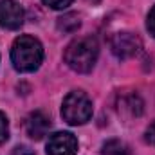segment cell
<instances>
[{"label":"cell","instance_id":"obj_1","mask_svg":"<svg viewBox=\"0 0 155 155\" xmlns=\"http://www.w3.org/2000/svg\"><path fill=\"white\" fill-rule=\"evenodd\" d=\"M99 47L97 41L90 36H83L71 41L65 49V63L76 72H90L97 61Z\"/></svg>","mask_w":155,"mask_h":155},{"label":"cell","instance_id":"obj_2","mask_svg":"<svg viewBox=\"0 0 155 155\" xmlns=\"http://www.w3.org/2000/svg\"><path fill=\"white\" fill-rule=\"evenodd\" d=\"M43 60V47L35 36H18L11 49L13 67L20 72H33Z\"/></svg>","mask_w":155,"mask_h":155},{"label":"cell","instance_id":"obj_3","mask_svg":"<svg viewBox=\"0 0 155 155\" xmlns=\"http://www.w3.org/2000/svg\"><path fill=\"white\" fill-rule=\"evenodd\" d=\"M61 116L69 124H85L92 117V101H90V97L81 90L71 92L63 99Z\"/></svg>","mask_w":155,"mask_h":155},{"label":"cell","instance_id":"obj_4","mask_svg":"<svg viewBox=\"0 0 155 155\" xmlns=\"http://www.w3.org/2000/svg\"><path fill=\"white\" fill-rule=\"evenodd\" d=\"M110 49L119 60H128V58H134L135 54H139L141 40L134 33L121 31V33H116L110 38Z\"/></svg>","mask_w":155,"mask_h":155},{"label":"cell","instance_id":"obj_5","mask_svg":"<svg viewBox=\"0 0 155 155\" xmlns=\"http://www.w3.org/2000/svg\"><path fill=\"white\" fill-rule=\"evenodd\" d=\"M24 24V9L16 0H0V27L15 31Z\"/></svg>","mask_w":155,"mask_h":155},{"label":"cell","instance_id":"obj_6","mask_svg":"<svg viewBox=\"0 0 155 155\" xmlns=\"http://www.w3.org/2000/svg\"><path fill=\"white\" fill-rule=\"evenodd\" d=\"M78 139L69 132H56L47 141V155H76Z\"/></svg>","mask_w":155,"mask_h":155},{"label":"cell","instance_id":"obj_7","mask_svg":"<svg viewBox=\"0 0 155 155\" xmlns=\"http://www.w3.org/2000/svg\"><path fill=\"white\" fill-rule=\"evenodd\" d=\"M49 128H51V119L47 114H43L40 110L29 114L25 119V134L35 141L43 139V135H47Z\"/></svg>","mask_w":155,"mask_h":155},{"label":"cell","instance_id":"obj_8","mask_svg":"<svg viewBox=\"0 0 155 155\" xmlns=\"http://www.w3.org/2000/svg\"><path fill=\"white\" fill-rule=\"evenodd\" d=\"M119 114L124 117H139L143 114V101L137 94L123 96L119 101Z\"/></svg>","mask_w":155,"mask_h":155},{"label":"cell","instance_id":"obj_9","mask_svg":"<svg viewBox=\"0 0 155 155\" xmlns=\"http://www.w3.org/2000/svg\"><path fill=\"white\" fill-rule=\"evenodd\" d=\"M79 25H81V22L76 13H67L58 18V31H61V33H74V31H78Z\"/></svg>","mask_w":155,"mask_h":155},{"label":"cell","instance_id":"obj_10","mask_svg":"<svg viewBox=\"0 0 155 155\" xmlns=\"http://www.w3.org/2000/svg\"><path fill=\"white\" fill-rule=\"evenodd\" d=\"M101 155H132L128 146L119 141V139H112V141H107L103 144V150H101Z\"/></svg>","mask_w":155,"mask_h":155},{"label":"cell","instance_id":"obj_11","mask_svg":"<svg viewBox=\"0 0 155 155\" xmlns=\"http://www.w3.org/2000/svg\"><path fill=\"white\" fill-rule=\"evenodd\" d=\"M7 137H9V123H7V117L0 112V144L7 141Z\"/></svg>","mask_w":155,"mask_h":155},{"label":"cell","instance_id":"obj_12","mask_svg":"<svg viewBox=\"0 0 155 155\" xmlns=\"http://www.w3.org/2000/svg\"><path fill=\"white\" fill-rule=\"evenodd\" d=\"M45 5H49L51 9H65L72 4V0H41Z\"/></svg>","mask_w":155,"mask_h":155},{"label":"cell","instance_id":"obj_13","mask_svg":"<svg viewBox=\"0 0 155 155\" xmlns=\"http://www.w3.org/2000/svg\"><path fill=\"white\" fill-rule=\"evenodd\" d=\"M146 27H148V31H150V35L155 38V5L152 7V11H150V15H148V20H146Z\"/></svg>","mask_w":155,"mask_h":155},{"label":"cell","instance_id":"obj_14","mask_svg":"<svg viewBox=\"0 0 155 155\" xmlns=\"http://www.w3.org/2000/svg\"><path fill=\"white\" fill-rule=\"evenodd\" d=\"M144 139H146V143H150V144H153V146H155V121L148 126V128H146Z\"/></svg>","mask_w":155,"mask_h":155},{"label":"cell","instance_id":"obj_15","mask_svg":"<svg viewBox=\"0 0 155 155\" xmlns=\"http://www.w3.org/2000/svg\"><path fill=\"white\" fill-rule=\"evenodd\" d=\"M11 155H35V153H33L27 146H16V148L13 150V153H11Z\"/></svg>","mask_w":155,"mask_h":155},{"label":"cell","instance_id":"obj_16","mask_svg":"<svg viewBox=\"0 0 155 155\" xmlns=\"http://www.w3.org/2000/svg\"><path fill=\"white\" fill-rule=\"evenodd\" d=\"M88 2H92V4H99L101 0H88Z\"/></svg>","mask_w":155,"mask_h":155}]
</instances>
